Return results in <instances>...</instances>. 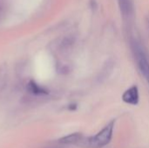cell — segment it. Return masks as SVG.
Returning a JSON list of instances; mask_svg holds the SVG:
<instances>
[{
	"instance_id": "4",
	"label": "cell",
	"mask_w": 149,
	"mask_h": 148,
	"mask_svg": "<svg viewBox=\"0 0 149 148\" xmlns=\"http://www.w3.org/2000/svg\"><path fill=\"white\" fill-rule=\"evenodd\" d=\"M84 136L81 133H72L70 135H67L65 137H63L62 139L59 140V142L65 145H76V146H79L81 140H83Z\"/></svg>"
},
{
	"instance_id": "6",
	"label": "cell",
	"mask_w": 149,
	"mask_h": 148,
	"mask_svg": "<svg viewBox=\"0 0 149 148\" xmlns=\"http://www.w3.org/2000/svg\"><path fill=\"white\" fill-rule=\"evenodd\" d=\"M120 9L125 15H129L132 11V5L130 0H119Z\"/></svg>"
},
{
	"instance_id": "1",
	"label": "cell",
	"mask_w": 149,
	"mask_h": 148,
	"mask_svg": "<svg viewBox=\"0 0 149 148\" xmlns=\"http://www.w3.org/2000/svg\"><path fill=\"white\" fill-rule=\"evenodd\" d=\"M115 120L109 122L97 134L91 137H85L81 140L79 147L84 148H102L107 146L113 138Z\"/></svg>"
},
{
	"instance_id": "2",
	"label": "cell",
	"mask_w": 149,
	"mask_h": 148,
	"mask_svg": "<svg viewBox=\"0 0 149 148\" xmlns=\"http://www.w3.org/2000/svg\"><path fill=\"white\" fill-rule=\"evenodd\" d=\"M135 56L139 71L144 78V79L149 85V61L148 57L145 54V52L141 50V48L138 46L135 47Z\"/></svg>"
},
{
	"instance_id": "3",
	"label": "cell",
	"mask_w": 149,
	"mask_h": 148,
	"mask_svg": "<svg viewBox=\"0 0 149 148\" xmlns=\"http://www.w3.org/2000/svg\"><path fill=\"white\" fill-rule=\"evenodd\" d=\"M122 100L128 105H132V106L138 105L139 100H140L138 86L133 85L127 90H126L122 95Z\"/></svg>"
},
{
	"instance_id": "5",
	"label": "cell",
	"mask_w": 149,
	"mask_h": 148,
	"mask_svg": "<svg viewBox=\"0 0 149 148\" xmlns=\"http://www.w3.org/2000/svg\"><path fill=\"white\" fill-rule=\"evenodd\" d=\"M7 68L6 67H0V93L4 90L6 84H7Z\"/></svg>"
},
{
	"instance_id": "7",
	"label": "cell",
	"mask_w": 149,
	"mask_h": 148,
	"mask_svg": "<svg viewBox=\"0 0 149 148\" xmlns=\"http://www.w3.org/2000/svg\"><path fill=\"white\" fill-rule=\"evenodd\" d=\"M0 3H2V2H1V0H0Z\"/></svg>"
}]
</instances>
